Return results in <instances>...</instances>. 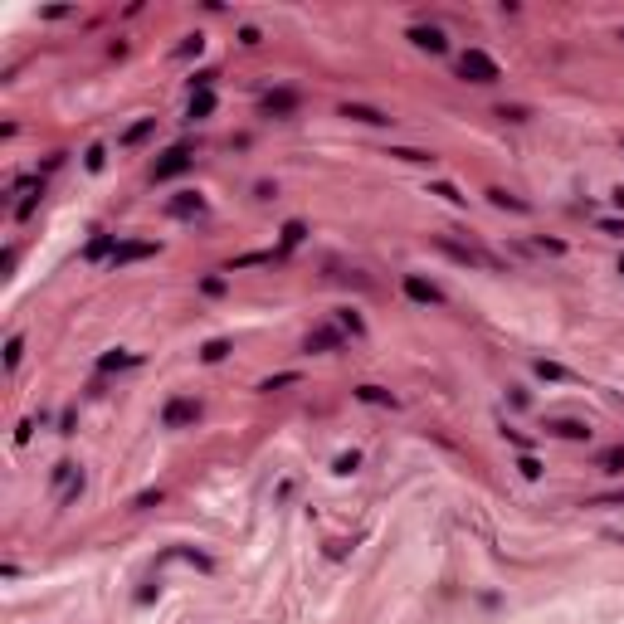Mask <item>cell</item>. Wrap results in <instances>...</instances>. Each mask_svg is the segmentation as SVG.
<instances>
[{
	"label": "cell",
	"instance_id": "obj_1",
	"mask_svg": "<svg viewBox=\"0 0 624 624\" xmlns=\"http://www.w3.org/2000/svg\"><path fill=\"white\" fill-rule=\"evenodd\" d=\"M459 79H468V83H498V79H503V69H498V59H493V54L468 49V54L459 59Z\"/></svg>",
	"mask_w": 624,
	"mask_h": 624
},
{
	"label": "cell",
	"instance_id": "obj_2",
	"mask_svg": "<svg viewBox=\"0 0 624 624\" xmlns=\"http://www.w3.org/2000/svg\"><path fill=\"white\" fill-rule=\"evenodd\" d=\"M201 419V400H191V395H176V400H166V410H161V424L166 429H186V424H196Z\"/></svg>",
	"mask_w": 624,
	"mask_h": 624
},
{
	"label": "cell",
	"instance_id": "obj_3",
	"mask_svg": "<svg viewBox=\"0 0 624 624\" xmlns=\"http://www.w3.org/2000/svg\"><path fill=\"white\" fill-rule=\"evenodd\" d=\"M439 249L454 259V264H463V269H498V259L493 254H478V249H463V244H454V239H439Z\"/></svg>",
	"mask_w": 624,
	"mask_h": 624
},
{
	"label": "cell",
	"instance_id": "obj_4",
	"mask_svg": "<svg viewBox=\"0 0 624 624\" xmlns=\"http://www.w3.org/2000/svg\"><path fill=\"white\" fill-rule=\"evenodd\" d=\"M186 166H191V151H186V147H176V151H166V156L151 166V181H171V176H181Z\"/></svg>",
	"mask_w": 624,
	"mask_h": 624
},
{
	"label": "cell",
	"instance_id": "obj_5",
	"mask_svg": "<svg viewBox=\"0 0 624 624\" xmlns=\"http://www.w3.org/2000/svg\"><path fill=\"white\" fill-rule=\"evenodd\" d=\"M410 39H415V49H429V54H444L449 49V39H444L439 25H410Z\"/></svg>",
	"mask_w": 624,
	"mask_h": 624
},
{
	"label": "cell",
	"instance_id": "obj_6",
	"mask_svg": "<svg viewBox=\"0 0 624 624\" xmlns=\"http://www.w3.org/2000/svg\"><path fill=\"white\" fill-rule=\"evenodd\" d=\"M151 254H156V244H151V239H127V244H117V249H112V264L122 269V264H137V259H151Z\"/></svg>",
	"mask_w": 624,
	"mask_h": 624
},
{
	"label": "cell",
	"instance_id": "obj_7",
	"mask_svg": "<svg viewBox=\"0 0 624 624\" xmlns=\"http://www.w3.org/2000/svg\"><path fill=\"white\" fill-rule=\"evenodd\" d=\"M341 117H351V122H366V127H391V122H395L391 112H381V107H366V103H346V107H341Z\"/></svg>",
	"mask_w": 624,
	"mask_h": 624
},
{
	"label": "cell",
	"instance_id": "obj_8",
	"mask_svg": "<svg viewBox=\"0 0 624 624\" xmlns=\"http://www.w3.org/2000/svg\"><path fill=\"white\" fill-rule=\"evenodd\" d=\"M405 298H410V303H424V308L444 303V293H439L434 283H424V278H415V273H405Z\"/></svg>",
	"mask_w": 624,
	"mask_h": 624
},
{
	"label": "cell",
	"instance_id": "obj_9",
	"mask_svg": "<svg viewBox=\"0 0 624 624\" xmlns=\"http://www.w3.org/2000/svg\"><path fill=\"white\" fill-rule=\"evenodd\" d=\"M264 112H269V117H293V112H298V93H293V88L269 93V98H264Z\"/></svg>",
	"mask_w": 624,
	"mask_h": 624
},
{
	"label": "cell",
	"instance_id": "obj_10",
	"mask_svg": "<svg viewBox=\"0 0 624 624\" xmlns=\"http://www.w3.org/2000/svg\"><path fill=\"white\" fill-rule=\"evenodd\" d=\"M546 434H556V439H590V424L585 419H546Z\"/></svg>",
	"mask_w": 624,
	"mask_h": 624
},
{
	"label": "cell",
	"instance_id": "obj_11",
	"mask_svg": "<svg viewBox=\"0 0 624 624\" xmlns=\"http://www.w3.org/2000/svg\"><path fill=\"white\" fill-rule=\"evenodd\" d=\"M166 210H171L176 219H191V215H201V210H205V196H201V191H181Z\"/></svg>",
	"mask_w": 624,
	"mask_h": 624
},
{
	"label": "cell",
	"instance_id": "obj_12",
	"mask_svg": "<svg viewBox=\"0 0 624 624\" xmlns=\"http://www.w3.org/2000/svg\"><path fill=\"white\" fill-rule=\"evenodd\" d=\"M151 132H156V117H142V122H132V127H127V132H122L117 142H122V147H142V142H147Z\"/></svg>",
	"mask_w": 624,
	"mask_h": 624
},
{
	"label": "cell",
	"instance_id": "obj_13",
	"mask_svg": "<svg viewBox=\"0 0 624 624\" xmlns=\"http://www.w3.org/2000/svg\"><path fill=\"white\" fill-rule=\"evenodd\" d=\"M356 400H361V405H386V410H395V395L381 391V386H356Z\"/></svg>",
	"mask_w": 624,
	"mask_h": 624
},
{
	"label": "cell",
	"instance_id": "obj_14",
	"mask_svg": "<svg viewBox=\"0 0 624 624\" xmlns=\"http://www.w3.org/2000/svg\"><path fill=\"white\" fill-rule=\"evenodd\" d=\"M337 341H341V332H337V327H317V332H308V341H303V346H308V351H327V346H337Z\"/></svg>",
	"mask_w": 624,
	"mask_h": 624
},
{
	"label": "cell",
	"instance_id": "obj_15",
	"mask_svg": "<svg viewBox=\"0 0 624 624\" xmlns=\"http://www.w3.org/2000/svg\"><path fill=\"white\" fill-rule=\"evenodd\" d=\"M210 112H215V93H191L186 117H191V122H201V117H210Z\"/></svg>",
	"mask_w": 624,
	"mask_h": 624
},
{
	"label": "cell",
	"instance_id": "obj_16",
	"mask_svg": "<svg viewBox=\"0 0 624 624\" xmlns=\"http://www.w3.org/2000/svg\"><path fill=\"white\" fill-rule=\"evenodd\" d=\"M122 366H137V356H132V351H122V346H117V351H107V356H98V371H122Z\"/></svg>",
	"mask_w": 624,
	"mask_h": 624
},
{
	"label": "cell",
	"instance_id": "obj_17",
	"mask_svg": "<svg viewBox=\"0 0 624 624\" xmlns=\"http://www.w3.org/2000/svg\"><path fill=\"white\" fill-rule=\"evenodd\" d=\"M429 196H439V201H449V205H468V196H463L459 186H449V181H434Z\"/></svg>",
	"mask_w": 624,
	"mask_h": 624
},
{
	"label": "cell",
	"instance_id": "obj_18",
	"mask_svg": "<svg viewBox=\"0 0 624 624\" xmlns=\"http://www.w3.org/2000/svg\"><path fill=\"white\" fill-rule=\"evenodd\" d=\"M488 201H493V205H498V210H517V215H522V210H527V201H517V196H508L503 186H493V191H488Z\"/></svg>",
	"mask_w": 624,
	"mask_h": 624
},
{
	"label": "cell",
	"instance_id": "obj_19",
	"mask_svg": "<svg viewBox=\"0 0 624 624\" xmlns=\"http://www.w3.org/2000/svg\"><path fill=\"white\" fill-rule=\"evenodd\" d=\"M600 468H605V473H624V444H615V449L600 454Z\"/></svg>",
	"mask_w": 624,
	"mask_h": 624
},
{
	"label": "cell",
	"instance_id": "obj_20",
	"mask_svg": "<svg viewBox=\"0 0 624 624\" xmlns=\"http://www.w3.org/2000/svg\"><path fill=\"white\" fill-rule=\"evenodd\" d=\"M224 356H229V341H224V337H215V341L201 346V361H224Z\"/></svg>",
	"mask_w": 624,
	"mask_h": 624
},
{
	"label": "cell",
	"instance_id": "obj_21",
	"mask_svg": "<svg viewBox=\"0 0 624 624\" xmlns=\"http://www.w3.org/2000/svg\"><path fill=\"white\" fill-rule=\"evenodd\" d=\"M20 356H25V337H10V341H5V371H15Z\"/></svg>",
	"mask_w": 624,
	"mask_h": 624
},
{
	"label": "cell",
	"instance_id": "obj_22",
	"mask_svg": "<svg viewBox=\"0 0 624 624\" xmlns=\"http://www.w3.org/2000/svg\"><path fill=\"white\" fill-rule=\"evenodd\" d=\"M303 234H308V224H303V219H288V224H283V244H288V249H293V244H303Z\"/></svg>",
	"mask_w": 624,
	"mask_h": 624
},
{
	"label": "cell",
	"instance_id": "obj_23",
	"mask_svg": "<svg viewBox=\"0 0 624 624\" xmlns=\"http://www.w3.org/2000/svg\"><path fill=\"white\" fill-rule=\"evenodd\" d=\"M536 376H546V381H566L571 371H566V366H556V361H536Z\"/></svg>",
	"mask_w": 624,
	"mask_h": 624
},
{
	"label": "cell",
	"instance_id": "obj_24",
	"mask_svg": "<svg viewBox=\"0 0 624 624\" xmlns=\"http://www.w3.org/2000/svg\"><path fill=\"white\" fill-rule=\"evenodd\" d=\"M103 161H107V147H103V142H98V147H88L83 166H88V171H103Z\"/></svg>",
	"mask_w": 624,
	"mask_h": 624
},
{
	"label": "cell",
	"instance_id": "obj_25",
	"mask_svg": "<svg viewBox=\"0 0 624 624\" xmlns=\"http://www.w3.org/2000/svg\"><path fill=\"white\" fill-rule=\"evenodd\" d=\"M332 468H337V473H356V468H361V454L351 449V454H341V459H337Z\"/></svg>",
	"mask_w": 624,
	"mask_h": 624
},
{
	"label": "cell",
	"instance_id": "obj_26",
	"mask_svg": "<svg viewBox=\"0 0 624 624\" xmlns=\"http://www.w3.org/2000/svg\"><path fill=\"white\" fill-rule=\"evenodd\" d=\"M201 49H205V39H201V34H191V39L176 49V59H191V54H201Z\"/></svg>",
	"mask_w": 624,
	"mask_h": 624
},
{
	"label": "cell",
	"instance_id": "obj_27",
	"mask_svg": "<svg viewBox=\"0 0 624 624\" xmlns=\"http://www.w3.org/2000/svg\"><path fill=\"white\" fill-rule=\"evenodd\" d=\"M391 156H400V161H434V156H429V151H415V147H395V151H391Z\"/></svg>",
	"mask_w": 624,
	"mask_h": 624
},
{
	"label": "cell",
	"instance_id": "obj_28",
	"mask_svg": "<svg viewBox=\"0 0 624 624\" xmlns=\"http://www.w3.org/2000/svg\"><path fill=\"white\" fill-rule=\"evenodd\" d=\"M517 468H522V478H541V463H536L531 454H522V459H517Z\"/></svg>",
	"mask_w": 624,
	"mask_h": 624
},
{
	"label": "cell",
	"instance_id": "obj_29",
	"mask_svg": "<svg viewBox=\"0 0 624 624\" xmlns=\"http://www.w3.org/2000/svg\"><path fill=\"white\" fill-rule=\"evenodd\" d=\"M107 249H112V234H98V239L88 244V259H103Z\"/></svg>",
	"mask_w": 624,
	"mask_h": 624
},
{
	"label": "cell",
	"instance_id": "obj_30",
	"mask_svg": "<svg viewBox=\"0 0 624 624\" xmlns=\"http://www.w3.org/2000/svg\"><path fill=\"white\" fill-rule=\"evenodd\" d=\"M293 381H298V376H293V371H288V376H269V381H264V386H259V391H278V386H293Z\"/></svg>",
	"mask_w": 624,
	"mask_h": 624
},
{
	"label": "cell",
	"instance_id": "obj_31",
	"mask_svg": "<svg viewBox=\"0 0 624 624\" xmlns=\"http://www.w3.org/2000/svg\"><path fill=\"white\" fill-rule=\"evenodd\" d=\"M341 327H351V332H356V337H361V332H366V322H361V317H356V312H351V308L341 312Z\"/></svg>",
	"mask_w": 624,
	"mask_h": 624
},
{
	"label": "cell",
	"instance_id": "obj_32",
	"mask_svg": "<svg viewBox=\"0 0 624 624\" xmlns=\"http://www.w3.org/2000/svg\"><path fill=\"white\" fill-rule=\"evenodd\" d=\"M498 117H508V122H527V107H508V103H503V107H498Z\"/></svg>",
	"mask_w": 624,
	"mask_h": 624
},
{
	"label": "cell",
	"instance_id": "obj_33",
	"mask_svg": "<svg viewBox=\"0 0 624 624\" xmlns=\"http://www.w3.org/2000/svg\"><path fill=\"white\" fill-rule=\"evenodd\" d=\"M156 503H161V488H156V493H142V498H137L132 508H156Z\"/></svg>",
	"mask_w": 624,
	"mask_h": 624
},
{
	"label": "cell",
	"instance_id": "obj_34",
	"mask_svg": "<svg viewBox=\"0 0 624 624\" xmlns=\"http://www.w3.org/2000/svg\"><path fill=\"white\" fill-rule=\"evenodd\" d=\"M600 229H605V234H620V239H624V219H600Z\"/></svg>",
	"mask_w": 624,
	"mask_h": 624
},
{
	"label": "cell",
	"instance_id": "obj_35",
	"mask_svg": "<svg viewBox=\"0 0 624 624\" xmlns=\"http://www.w3.org/2000/svg\"><path fill=\"white\" fill-rule=\"evenodd\" d=\"M610 196H615V205L624 210V186H615V191H610Z\"/></svg>",
	"mask_w": 624,
	"mask_h": 624
},
{
	"label": "cell",
	"instance_id": "obj_36",
	"mask_svg": "<svg viewBox=\"0 0 624 624\" xmlns=\"http://www.w3.org/2000/svg\"><path fill=\"white\" fill-rule=\"evenodd\" d=\"M620 273H624V259H620Z\"/></svg>",
	"mask_w": 624,
	"mask_h": 624
}]
</instances>
